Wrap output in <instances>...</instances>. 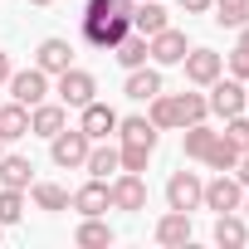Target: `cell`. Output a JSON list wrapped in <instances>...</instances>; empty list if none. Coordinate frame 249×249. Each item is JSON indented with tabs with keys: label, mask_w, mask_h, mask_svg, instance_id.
Returning a JSON list of instances; mask_svg holds the SVG:
<instances>
[{
	"label": "cell",
	"mask_w": 249,
	"mask_h": 249,
	"mask_svg": "<svg viewBox=\"0 0 249 249\" xmlns=\"http://www.w3.org/2000/svg\"><path fill=\"white\" fill-rule=\"evenodd\" d=\"M127 30H132V20L122 15V10H112L107 0H88V10H83V44L112 54V44L127 35Z\"/></svg>",
	"instance_id": "cell-1"
},
{
	"label": "cell",
	"mask_w": 249,
	"mask_h": 249,
	"mask_svg": "<svg viewBox=\"0 0 249 249\" xmlns=\"http://www.w3.org/2000/svg\"><path fill=\"white\" fill-rule=\"evenodd\" d=\"M88 147H93V137L83 132V127H64V132H54L49 137V157H54V166H83L88 161Z\"/></svg>",
	"instance_id": "cell-2"
},
{
	"label": "cell",
	"mask_w": 249,
	"mask_h": 249,
	"mask_svg": "<svg viewBox=\"0 0 249 249\" xmlns=\"http://www.w3.org/2000/svg\"><path fill=\"white\" fill-rule=\"evenodd\" d=\"M200 196H205V181L196 176V171H176L171 181H166V205L171 210H200Z\"/></svg>",
	"instance_id": "cell-3"
},
{
	"label": "cell",
	"mask_w": 249,
	"mask_h": 249,
	"mask_svg": "<svg viewBox=\"0 0 249 249\" xmlns=\"http://www.w3.org/2000/svg\"><path fill=\"white\" fill-rule=\"evenodd\" d=\"M200 205L205 210H215V215H225V210H239L244 205V186L234 181V176H215V181H205V196H200Z\"/></svg>",
	"instance_id": "cell-4"
},
{
	"label": "cell",
	"mask_w": 249,
	"mask_h": 249,
	"mask_svg": "<svg viewBox=\"0 0 249 249\" xmlns=\"http://www.w3.org/2000/svg\"><path fill=\"white\" fill-rule=\"evenodd\" d=\"M107 200H112V210H147V181L137 176V171H122L112 186H107Z\"/></svg>",
	"instance_id": "cell-5"
},
{
	"label": "cell",
	"mask_w": 249,
	"mask_h": 249,
	"mask_svg": "<svg viewBox=\"0 0 249 249\" xmlns=\"http://www.w3.org/2000/svg\"><path fill=\"white\" fill-rule=\"evenodd\" d=\"M205 103H210V112L234 117V112H244V107H249V93H244V83H239V78H215Z\"/></svg>",
	"instance_id": "cell-6"
},
{
	"label": "cell",
	"mask_w": 249,
	"mask_h": 249,
	"mask_svg": "<svg viewBox=\"0 0 249 249\" xmlns=\"http://www.w3.org/2000/svg\"><path fill=\"white\" fill-rule=\"evenodd\" d=\"M93 93H98L93 73H83V69H73V64L59 73V103H64V107H83V103H93Z\"/></svg>",
	"instance_id": "cell-7"
},
{
	"label": "cell",
	"mask_w": 249,
	"mask_h": 249,
	"mask_svg": "<svg viewBox=\"0 0 249 249\" xmlns=\"http://www.w3.org/2000/svg\"><path fill=\"white\" fill-rule=\"evenodd\" d=\"M186 78L196 83V88H210L215 78H220V69H225V59L215 54V49H186Z\"/></svg>",
	"instance_id": "cell-8"
},
{
	"label": "cell",
	"mask_w": 249,
	"mask_h": 249,
	"mask_svg": "<svg viewBox=\"0 0 249 249\" xmlns=\"http://www.w3.org/2000/svg\"><path fill=\"white\" fill-rule=\"evenodd\" d=\"M78 112H83V117H78V127H83L93 142H107V137L117 132V112H112L107 103H98V98H93V103H83Z\"/></svg>",
	"instance_id": "cell-9"
},
{
	"label": "cell",
	"mask_w": 249,
	"mask_h": 249,
	"mask_svg": "<svg viewBox=\"0 0 249 249\" xmlns=\"http://www.w3.org/2000/svg\"><path fill=\"white\" fill-rule=\"evenodd\" d=\"M10 93H15V103L35 107V103H44V93H49V73H44V69H25V73H10Z\"/></svg>",
	"instance_id": "cell-10"
},
{
	"label": "cell",
	"mask_w": 249,
	"mask_h": 249,
	"mask_svg": "<svg viewBox=\"0 0 249 249\" xmlns=\"http://www.w3.org/2000/svg\"><path fill=\"white\" fill-rule=\"evenodd\" d=\"M64 127H69V107H64V103H35V107H30V132L54 137V132H64Z\"/></svg>",
	"instance_id": "cell-11"
},
{
	"label": "cell",
	"mask_w": 249,
	"mask_h": 249,
	"mask_svg": "<svg viewBox=\"0 0 249 249\" xmlns=\"http://www.w3.org/2000/svg\"><path fill=\"white\" fill-rule=\"evenodd\" d=\"M147 49H152L157 64H181V59H186V35L166 25V30H157V35L147 39Z\"/></svg>",
	"instance_id": "cell-12"
},
{
	"label": "cell",
	"mask_w": 249,
	"mask_h": 249,
	"mask_svg": "<svg viewBox=\"0 0 249 249\" xmlns=\"http://www.w3.org/2000/svg\"><path fill=\"white\" fill-rule=\"evenodd\" d=\"M69 205L78 210V215H103V210H112V200H107V181H88V186H78L73 196H69Z\"/></svg>",
	"instance_id": "cell-13"
},
{
	"label": "cell",
	"mask_w": 249,
	"mask_h": 249,
	"mask_svg": "<svg viewBox=\"0 0 249 249\" xmlns=\"http://www.w3.org/2000/svg\"><path fill=\"white\" fill-rule=\"evenodd\" d=\"M117 137H122V147H147V152H157L152 117H117Z\"/></svg>",
	"instance_id": "cell-14"
},
{
	"label": "cell",
	"mask_w": 249,
	"mask_h": 249,
	"mask_svg": "<svg viewBox=\"0 0 249 249\" xmlns=\"http://www.w3.org/2000/svg\"><path fill=\"white\" fill-rule=\"evenodd\" d=\"M122 93H127L132 103H152V98L161 93V73L147 69V64H142V69H127V88H122Z\"/></svg>",
	"instance_id": "cell-15"
},
{
	"label": "cell",
	"mask_w": 249,
	"mask_h": 249,
	"mask_svg": "<svg viewBox=\"0 0 249 249\" xmlns=\"http://www.w3.org/2000/svg\"><path fill=\"white\" fill-rule=\"evenodd\" d=\"M69 64H73V44L69 39H44L39 54H35V69H44V73H64Z\"/></svg>",
	"instance_id": "cell-16"
},
{
	"label": "cell",
	"mask_w": 249,
	"mask_h": 249,
	"mask_svg": "<svg viewBox=\"0 0 249 249\" xmlns=\"http://www.w3.org/2000/svg\"><path fill=\"white\" fill-rule=\"evenodd\" d=\"M112 59H117L122 69H142V64L152 59V49H147V35H132V30H127V35H122V39L112 44Z\"/></svg>",
	"instance_id": "cell-17"
},
{
	"label": "cell",
	"mask_w": 249,
	"mask_h": 249,
	"mask_svg": "<svg viewBox=\"0 0 249 249\" xmlns=\"http://www.w3.org/2000/svg\"><path fill=\"white\" fill-rule=\"evenodd\" d=\"M127 20H132V35H147V39H152L157 30H166V10L157 5V0H137Z\"/></svg>",
	"instance_id": "cell-18"
},
{
	"label": "cell",
	"mask_w": 249,
	"mask_h": 249,
	"mask_svg": "<svg viewBox=\"0 0 249 249\" xmlns=\"http://www.w3.org/2000/svg\"><path fill=\"white\" fill-rule=\"evenodd\" d=\"M157 244H191V215L186 210H166L157 220Z\"/></svg>",
	"instance_id": "cell-19"
},
{
	"label": "cell",
	"mask_w": 249,
	"mask_h": 249,
	"mask_svg": "<svg viewBox=\"0 0 249 249\" xmlns=\"http://www.w3.org/2000/svg\"><path fill=\"white\" fill-rule=\"evenodd\" d=\"M171 112H176V127H191V122H205L210 103H205L200 93H176V98H171Z\"/></svg>",
	"instance_id": "cell-20"
},
{
	"label": "cell",
	"mask_w": 249,
	"mask_h": 249,
	"mask_svg": "<svg viewBox=\"0 0 249 249\" xmlns=\"http://www.w3.org/2000/svg\"><path fill=\"white\" fill-rule=\"evenodd\" d=\"M239 157H244V152H239L225 132H215V142H210V152H205L200 161H205L210 171H234V161H239Z\"/></svg>",
	"instance_id": "cell-21"
},
{
	"label": "cell",
	"mask_w": 249,
	"mask_h": 249,
	"mask_svg": "<svg viewBox=\"0 0 249 249\" xmlns=\"http://www.w3.org/2000/svg\"><path fill=\"white\" fill-rule=\"evenodd\" d=\"M0 137H5V142H15V137H30V107H25V103L0 107Z\"/></svg>",
	"instance_id": "cell-22"
},
{
	"label": "cell",
	"mask_w": 249,
	"mask_h": 249,
	"mask_svg": "<svg viewBox=\"0 0 249 249\" xmlns=\"http://www.w3.org/2000/svg\"><path fill=\"white\" fill-rule=\"evenodd\" d=\"M244 239H249V225H244L234 210H225V215L215 220V244H225V249H239Z\"/></svg>",
	"instance_id": "cell-23"
},
{
	"label": "cell",
	"mask_w": 249,
	"mask_h": 249,
	"mask_svg": "<svg viewBox=\"0 0 249 249\" xmlns=\"http://www.w3.org/2000/svg\"><path fill=\"white\" fill-rule=\"evenodd\" d=\"M83 249H107L112 244V225H103L98 215H83V225H78V234H73Z\"/></svg>",
	"instance_id": "cell-24"
},
{
	"label": "cell",
	"mask_w": 249,
	"mask_h": 249,
	"mask_svg": "<svg viewBox=\"0 0 249 249\" xmlns=\"http://www.w3.org/2000/svg\"><path fill=\"white\" fill-rule=\"evenodd\" d=\"M35 166L25 161V157H0V186H10V191H25L35 176H30Z\"/></svg>",
	"instance_id": "cell-25"
},
{
	"label": "cell",
	"mask_w": 249,
	"mask_h": 249,
	"mask_svg": "<svg viewBox=\"0 0 249 249\" xmlns=\"http://www.w3.org/2000/svg\"><path fill=\"white\" fill-rule=\"evenodd\" d=\"M88 176H98V181H107L112 171H122V161H117V147H88Z\"/></svg>",
	"instance_id": "cell-26"
},
{
	"label": "cell",
	"mask_w": 249,
	"mask_h": 249,
	"mask_svg": "<svg viewBox=\"0 0 249 249\" xmlns=\"http://www.w3.org/2000/svg\"><path fill=\"white\" fill-rule=\"evenodd\" d=\"M30 196L39 210H69V191L54 186V181H30Z\"/></svg>",
	"instance_id": "cell-27"
},
{
	"label": "cell",
	"mask_w": 249,
	"mask_h": 249,
	"mask_svg": "<svg viewBox=\"0 0 249 249\" xmlns=\"http://www.w3.org/2000/svg\"><path fill=\"white\" fill-rule=\"evenodd\" d=\"M210 5H215V20H220L225 30L249 25V0H210Z\"/></svg>",
	"instance_id": "cell-28"
},
{
	"label": "cell",
	"mask_w": 249,
	"mask_h": 249,
	"mask_svg": "<svg viewBox=\"0 0 249 249\" xmlns=\"http://www.w3.org/2000/svg\"><path fill=\"white\" fill-rule=\"evenodd\" d=\"M181 142H186V157H205V152H210V142H215V132L205 127V122H191V127L181 132Z\"/></svg>",
	"instance_id": "cell-29"
},
{
	"label": "cell",
	"mask_w": 249,
	"mask_h": 249,
	"mask_svg": "<svg viewBox=\"0 0 249 249\" xmlns=\"http://www.w3.org/2000/svg\"><path fill=\"white\" fill-rule=\"evenodd\" d=\"M20 215H25V196L10 191V186H0V225H15Z\"/></svg>",
	"instance_id": "cell-30"
},
{
	"label": "cell",
	"mask_w": 249,
	"mask_h": 249,
	"mask_svg": "<svg viewBox=\"0 0 249 249\" xmlns=\"http://www.w3.org/2000/svg\"><path fill=\"white\" fill-rule=\"evenodd\" d=\"M147 117H152V127H157V132L176 127V112H171V98H166V93H157V98H152V112H147Z\"/></svg>",
	"instance_id": "cell-31"
},
{
	"label": "cell",
	"mask_w": 249,
	"mask_h": 249,
	"mask_svg": "<svg viewBox=\"0 0 249 249\" xmlns=\"http://www.w3.org/2000/svg\"><path fill=\"white\" fill-rule=\"evenodd\" d=\"M225 122H230V127H225V137H230L239 152H249V117H244V112H234V117H225Z\"/></svg>",
	"instance_id": "cell-32"
},
{
	"label": "cell",
	"mask_w": 249,
	"mask_h": 249,
	"mask_svg": "<svg viewBox=\"0 0 249 249\" xmlns=\"http://www.w3.org/2000/svg\"><path fill=\"white\" fill-rule=\"evenodd\" d=\"M147 157H152L147 147H122V152H117V161H122V171H137V176L147 171Z\"/></svg>",
	"instance_id": "cell-33"
},
{
	"label": "cell",
	"mask_w": 249,
	"mask_h": 249,
	"mask_svg": "<svg viewBox=\"0 0 249 249\" xmlns=\"http://www.w3.org/2000/svg\"><path fill=\"white\" fill-rule=\"evenodd\" d=\"M230 73H234L239 83H249V49H234V54H230Z\"/></svg>",
	"instance_id": "cell-34"
},
{
	"label": "cell",
	"mask_w": 249,
	"mask_h": 249,
	"mask_svg": "<svg viewBox=\"0 0 249 249\" xmlns=\"http://www.w3.org/2000/svg\"><path fill=\"white\" fill-rule=\"evenodd\" d=\"M234 181H239V186H249V152L234 161Z\"/></svg>",
	"instance_id": "cell-35"
},
{
	"label": "cell",
	"mask_w": 249,
	"mask_h": 249,
	"mask_svg": "<svg viewBox=\"0 0 249 249\" xmlns=\"http://www.w3.org/2000/svg\"><path fill=\"white\" fill-rule=\"evenodd\" d=\"M181 10H186V15H205V10H210V0H181Z\"/></svg>",
	"instance_id": "cell-36"
},
{
	"label": "cell",
	"mask_w": 249,
	"mask_h": 249,
	"mask_svg": "<svg viewBox=\"0 0 249 249\" xmlns=\"http://www.w3.org/2000/svg\"><path fill=\"white\" fill-rule=\"evenodd\" d=\"M10 73H15V69H10V54L0 49V83H10Z\"/></svg>",
	"instance_id": "cell-37"
},
{
	"label": "cell",
	"mask_w": 249,
	"mask_h": 249,
	"mask_svg": "<svg viewBox=\"0 0 249 249\" xmlns=\"http://www.w3.org/2000/svg\"><path fill=\"white\" fill-rule=\"evenodd\" d=\"M107 5H112V10H122V15H132V5H137V0H107Z\"/></svg>",
	"instance_id": "cell-38"
},
{
	"label": "cell",
	"mask_w": 249,
	"mask_h": 249,
	"mask_svg": "<svg viewBox=\"0 0 249 249\" xmlns=\"http://www.w3.org/2000/svg\"><path fill=\"white\" fill-rule=\"evenodd\" d=\"M239 49H249V25H239Z\"/></svg>",
	"instance_id": "cell-39"
},
{
	"label": "cell",
	"mask_w": 249,
	"mask_h": 249,
	"mask_svg": "<svg viewBox=\"0 0 249 249\" xmlns=\"http://www.w3.org/2000/svg\"><path fill=\"white\" fill-rule=\"evenodd\" d=\"M30 5H54V0H30Z\"/></svg>",
	"instance_id": "cell-40"
},
{
	"label": "cell",
	"mask_w": 249,
	"mask_h": 249,
	"mask_svg": "<svg viewBox=\"0 0 249 249\" xmlns=\"http://www.w3.org/2000/svg\"><path fill=\"white\" fill-rule=\"evenodd\" d=\"M0 157H5V137H0Z\"/></svg>",
	"instance_id": "cell-41"
},
{
	"label": "cell",
	"mask_w": 249,
	"mask_h": 249,
	"mask_svg": "<svg viewBox=\"0 0 249 249\" xmlns=\"http://www.w3.org/2000/svg\"><path fill=\"white\" fill-rule=\"evenodd\" d=\"M239 210H249V200H244V205H239Z\"/></svg>",
	"instance_id": "cell-42"
},
{
	"label": "cell",
	"mask_w": 249,
	"mask_h": 249,
	"mask_svg": "<svg viewBox=\"0 0 249 249\" xmlns=\"http://www.w3.org/2000/svg\"><path fill=\"white\" fill-rule=\"evenodd\" d=\"M0 230H5V225H0Z\"/></svg>",
	"instance_id": "cell-43"
},
{
	"label": "cell",
	"mask_w": 249,
	"mask_h": 249,
	"mask_svg": "<svg viewBox=\"0 0 249 249\" xmlns=\"http://www.w3.org/2000/svg\"><path fill=\"white\" fill-rule=\"evenodd\" d=\"M244 93H249V88H244Z\"/></svg>",
	"instance_id": "cell-44"
}]
</instances>
